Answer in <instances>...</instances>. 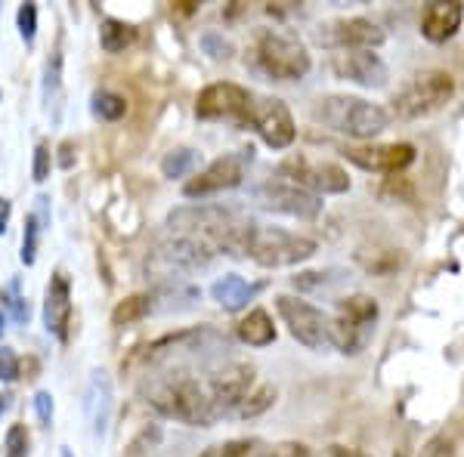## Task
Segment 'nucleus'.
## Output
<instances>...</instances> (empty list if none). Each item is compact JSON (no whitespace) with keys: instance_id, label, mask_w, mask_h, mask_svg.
<instances>
[{"instance_id":"1","label":"nucleus","mask_w":464,"mask_h":457,"mask_svg":"<svg viewBox=\"0 0 464 457\" xmlns=\"http://www.w3.org/2000/svg\"><path fill=\"white\" fill-rule=\"evenodd\" d=\"M143 395L159 414L186 426H214L220 421L205 374L198 377L196 368H159L143 386Z\"/></svg>"},{"instance_id":"2","label":"nucleus","mask_w":464,"mask_h":457,"mask_svg":"<svg viewBox=\"0 0 464 457\" xmlns=\"http://www.w3.org/2000/svg\"><path fill=\"white\" fill-rule=\"evenodd\" d=\"M319 251V244L297 232L279 229V226H260V223L248 220V226L242 229V235L236 238L229 257H242L264 269H282V266H297L306 263L313 253Z\"/></svg>"},{"instance_id":"3","label":"nucleus","mask_w":464,"mask_h":457,"mask_svg":"<svg viewBox=\"0 0 464 457\" xmlns=\"http://www.w3.org/2000/svg\"><path fill=\"white\" fill-rule=\"evenodd\" d=\"M313 121H319L322 127L334 133H343V137L353 139H372L378 133H384L391 127V111L378 102H369L362 96H319L310 109Z\"/></svg>"},{"instance_id":"4","label":"nucleus","mask_w":464,"mask_h":457,"mask_svg":"<svg viewBox=\"0 0 464 457\" xmlns=\"http://www.w3.org/2000/svg\"><path fill=\"white\" fill-rule=\"evenodd\" d=\"M245 226H248V220L223 205L177 207L168 216V232L196 238V242L211 247L214 253H232L236 238L242 235Z\"/></svg>"},{"instance_id":"5","label":"nucleus","mask_w":464,"mask_h":457,"mask_svg":"<svg viewBox=\"0 0 464 457\" xmlns=\"http://www.w3.org/2000/svg\"><path fill=\"white\" fill-rule=\"evenodd\" d=\"M254 62L257 69L273 81H304L310 74V53H306L304 41L282 28H260L257 41H254Z\"/></svg>"},{"instance_id":"6","label":"nucleus","mask_w":464,"mask_h":457,"mask_svg":"<svg viewBox=\"0 0 464 457\" xmlns=\"http://www.w3.org/2000/svg\"><path fill=\"white\" fill-rule=\"evenodd\" d=\"M455 96V78L443 69H424L415 71L411 78L393 93L391 109L402 121H415V118L433 115L446 106Z\"/></svg>"},{"instance_id":"7","label":"nucleus","mask_w":464,"mask_h":457,"mask_svg":"<svg viewBox=\"0 0 464 457\" xmlns=\"http://www.w3.org/2000/svg\"><path fill=\"white\" fill-rule=\"evenodd\" d=\"M378 321V303L369 294H350L338 303V312L332 316V347H338L343 356H356L365 349Z\"/></svg>"},{"instance_id":"8","label":"nucleus","mask_w":464,"mask_h":457,"mask_svg":"<svg viewBox=\"0 0 464 457\" xmlns=\"http://www.w3.org/2000/svg\"><path fill=\"white\" fill-rule=\"evenodd\" d=\"M205 386L211 393L217 414L236 417L238 405L257 386V371L245 362H217L214 368H205Z\"/></svg>"},{"instance_id":"9","label":"nucleus","mask_w":464,"mask_h":457,"mask_svg":"<svg viewBox=\"0 0 464 457\" xmlns=\"http://www.w3.org/2000/svg\"><path fill=\"white\" fill-rule=\"evenodd\" d=\"M276 309L288 325V334L297 343H304L306 349L322 352L325 347H332V316H325L319 306L306 303L301 297L279 294L276 297Z\"/></svg>"},{"instance_id":"10","label":"nucleus","mask_w":464,"mask_h":457,"mask_svg":"<svg viewBox=\"0 0 464 457\" xmlns=\"http://www.w3.org/2000/svg\"><path fill=\"white\" fill-rule=\"evenodd\" d=\"M217 253L208 244L196 242L189 235H177V232H168L159 244H155L152 257H149L146 269H152L155 275H168L174 279L170 272L183 275V272H198V269L211 266V260Z\"/></svg>"},{"instance_id":"11","label":"nucleus","mask_w":464,"mask_h":457,"mask_svg":"<svg viewBox=\"0 0 464 457\" xmlns=\"http://www.w3.org/2000/svg\"><path fill=\"white\" fill-rule=\"evenodd\" d=\"M279 174L285 176V183L301 186L310 195H341L350 189V176L341 164L319 161L310 155H288L279 164Z\"/></svg>"},{"instance_id":"12","label":"nucleus","mask_w":464,"mask_h":457,"mask_svg":"<svg viewBox=\"0 0 464 457\" xmlns=\"http://www.w3.org/2000/svg\"><path fill=\"white\" fill-rule=\"evenodd\" d=\"M251 161H254L251 148H236V152H229V155H223V158L208 164L198 176H192L189 183L183 186V195L186 198H208V195H220V192L236 189V186H242Z\"/></svg>"},{"instance_id":"13","label":"nucleus","mask_w":464,"mask_h":457,"mask_svg":"<svg viewBox=\"0 0 464 457\" xmlns=\"http://www.w3.org/2000/svg\"><path fill=\"white\" fill-rule=\"evenodd\" d=\"M319 47L325 50H378L384 43V28L372 19L362 16H350V19H332V22H322V25L313 32Z\"/></svg>"},{"instance_id":"14","label":"nucleus","mask_w":464,"mask_h":457,"mask_svg":"<svg viewBox=\"0 0 464 457\" xmlns=\"http://www.w3.org/2000/svg\"><path fill=\"white\" fill-rule=\"evenodd\" d=\"M245 127H251V130L257 133L269 148H288L297 137L295 118H291L285 102L276 100V96L254 93L248 118H245Z\"/></svg>"},{"instance_id":"15","label":"nucleus","mask_w":464,"mask_h":457,"mask_svg":"<svg viewBox=\"0 0 464 457\" xmlns=\"http://www.w3.org/2000/svg\"><path fill=\"white\" fill-rule=\"evenodd\" d=\"M254 93L248 87H238L232 81H217L208 84L196 100V115L201 121H232L245 127Z\"/></svg>"},{"instance_id":"16","label":"nucleus","mask_w":464,"mask_h":457,"mask_svg":"<svg viewBox=\"0 0 464 457\" xmlns=\"http://www.w3.org/2000/svg\"><path fill=\"white\" fill-rule=\"evenodd\" d=\"M254 201L269 214H285L297 216V220H316L322 214L319 195L304 192L301 186L285 183V179H266L254 189Z\"/></svg>"},{"instance_id":"17","label":"nucleus","mask_w":464,"mask_h":457,"mask_svg":"<svg viewBox=\"0 0 464 457\" xmlns=\"http://www.w3.org/2000/svg\"><path fill=\"white\" fill-rule=\"evenodd\" d=\"M332 71L334 78L350 81V84H359L365 90H381L391 81V71H387L384 59L375 50H341V53H332Z\"/></svg>"},{"instance_id":"18","label":"nucleus","mask_w":464,"mask_h":457,"mask_svg":"<svg viewBox=\"0 0 464 457\" xmlns=\"http://www.w3.org/2000/svg\"><path fill=\"white\" fill-rule=\"evenodd\" d=\"M44 328L53 334L59 343H69L72 328V281L63 269H56L44 290Z\"/></svg>"},{"instance_id":"19","label":"nucleus","mask_w":464,"mask_h":457,"mask_svg":"<svg viewBox=\"0 0 464 457\" xmlns=\"http://www.w3.org/2000/svg\"><path fill=\"white\" fill-rule=\"evenodd\" d=\"M350 161L372 174H400L415 161V146L409 142H391V146H350L343 148Z\"/></svg>"},{"instance_id":"20","label":"nucleus","mask_w":464,"mask_h":457,"mask_svg":"<svg viewBox=\"0 0 464 457\" xmlns=\"http://www.w3.org/2000/svg\"><path fill=\"white\" fill-rule=\"evenodd\" d=\"M111 408H115V393H111V380L106 371H93L87 384L84 395V411L90 421V433L93 439H106L109 436V424H111Z\"/></svg>"},{"instance_id":"21","label":"nucleus","mask_w":464,"mask_h":457,"mask_svg":"<svg viewBox=\"0 0 464 457\" xmlns=\"http://www.w3.org/2000/svg\"><path fill=\"white\" fill-rule=\"evenodd\" d=\"M461 16H464V6L459 0H437V4H428L421 13V34L428 37L430 43H446L449 37L461 28Z\"/></svg>"},{"instance_id":"22","label":"nucleus","mask_w":464,"mask_h":457,"mask_svg":"<svg viewBox=\"0 0 464 457\" xmlns=\"http://www.w3.org/2000/svg\"><path fill=\"white\" fill-rule=\"evenodd\" d=\"M260 290V284L245 281L242 275H223L211 284V297L223 306L227 312H238L248 306V300H254V294Z\"/></svg>"},{"instance_id":"23","label":"nucleus","mask_w":464,"mask_h":457,"mask_svg":"<svg viewBox=\"0 0 464 457\" xmlns=\"http://www.w3.org/2000/svg\"><path fill=\"white\" fill-rule=\"evenodd\" d=\"M236 334L242 343H248V347H269V343L276 340V325L273 319H269L266 309H251L248 316L236 325Z\"/></svg>"},{"instance_id":"24","label":"nucleus","mask_w":464,"mask_h":457,"mask_svg":"<svg viewBox=\"0 0 464 457\" xmlns=\"http://www.w3.org/2000/svg\"><path fill=\"white\" fill-rule=\"evenodd\" d=\"M137 43V28L130 25V22L124 19H115V16H106L100 25V47L106 50V53H124L127 47H133Z\"/></svg>"},{"instance_id":"25","label":"nucleus","mask_w":464,"mask_h":457,"mask_svg":"<svg viewBox=\"0 0 464 457\" xmlns=\"http://www.w3.org/2000/svg\"><path fill=\"white\" fill-rule=\"evenodd\" d=\"M152 306H155V300L149 297V294H133V297H127V300H121V303L115 306V309H111V325H115V328L133 325V321L146 319L149 312H152Z\"/></svg>"},{"instance_id":"26","label":"nucleus","mask_w":464,"mask_h":457,"mask_svg":"<svg viewBox=\"0 0 464 457\" xmlns=\"http://www.w3.org/2000/svg\"><path fill=\"white\" fill-rule=\"evenodd\" d=\"M0 309H4L13 321H16V325H28V319H32V309H28V300L22 297L19 279L6 281V288L0 290Z\"/></svg>"},{"instance_id":"27","label":"nucleus","mask_w":464,"mask_h":457,"mask_svg":"<svg viewBox=\"0 0 464 457\" xmlns=\"http://www.w3.org/2000/svg\"><path fill=\"white\" fill-rule=\"evenodd\" d=\"M90 109H93V115L100 121H121L127 115V100L121 93H115V90H100V93H93Z\"/></svg>"},{"instance_id":"28","label":"nucleus","mask_w":464,"mask_h":457,"mask_svg":"<svg viewBox=\"0 0 464 457\" xmlns=\"http://www.w3.org/2000/svg\"><path fill=\"white\" fill-rule=\"evenodd\" d=\"M264 448L266 445L260 439H229V442H220V445H211L198 457H260Z\"/></svg>"},{"instance_id":"29","label":"nucleus","mask_w":464,"mask_h":457,"mask_svg":"<svg viewBox=\"0 0 464 457\" xmlns=\"http://www.w3.org/2000/svg\"><path fill=\"white\" fill-rule=\"evenodd\" d=\"M59 93H63V50H53L47 59V69H44V102L50 106H56Z\"/></svg>"},{"instance_id":"30","label":"nucleus","mask_w":464,"mask_h":457,"mask_svg":"<svg viewBox=\"0 0 464 457\" xmlns=\"http://www.w3.org/2000/svg\"><path fill=\"white\" fill-rule=\"evenodd\" d=\"M198 164V155L192 148H174L161 158V174L168 179H179V176H189Z\"/></svg>"},{"instance_id":"31","label":"nucleus","mask_w":464,"mask_h":457,"mask_svg":"<svg viewBox=\"0 0 464 457\" xmlns=\"http://www.w3.org/2000/svg\"><path fill=\"white\" fill-rule=\"evenodd\" d=\"M276 402V386H269V384H257L254 386V393L245 399L242 405H238V411H236V417H257V414H264V411L269 408V405Z\"/></svg>"},{"instance_id":"32","label":"nucleus","mask_w":464,"mask_h":457,"mask_svg":"<svg viewBox=\"0 0 464 457\" xmlns=\"http://www.w3.org/2000/svg\"><path fill=\"white\" fill-rule=\"evenodd\" d=\"M41 223H37V216L34 214H28L25 216V229H22V251H19V257H22V263L25 266H34V260H37V251H41Z\"/></svg>"},{"instance_id":"33","label":"nucleus","mask_w":464,"mask_h":457,"mask_svg":"<svg viewBox=\"0 0 464 457\" xmlns=\"http://www.w3.org/2000/svg\"><path fill=\"white\" fill-rule=\"evenodd\" d=\"M343 281L341 269H325V272H301L291 279V284L301 290H313V288H328V284H338Z\"/></svg>"},{"instance_id":"34","label":"nucleus","mask_w":464,"mask_h":457,"mask_svg":"<svg viewBox=\"0 0 464 457\" xmlns=\"http://www.w3.org/2000/svg\"><path fill=\"white\" fill-rule=\"evenodd\" d=\"M16 28H19V37L25 41V47H32L34 37H37V6L34 4H22L16 10Z\"/></svg>"},{"instance_id":"35","label":"nucleus","mask_w":464,"mask_h":457,"mask_svg":"<svg viewBox=\"0 0 464 457\" xmlns=\"http://www.w3.org/2000/svg\"><path fill=\"white\" fill-rule=\"evenodd\" d=\"M4 457H28V430L22 424H13L4 436Z\"/></svg>"},{"instance_id":"36","label":"nucleus","mask_w":464,"mask_h":457,"mask_svg":"<svg viewBox=\"0 0 464 457\" xmlns=\"http://www.w3.org/2000/svg\"><path fill=\"white\" fill-rule=\"evenodd\" d=\"M19 374H22L19 356L10 347H4V343H0V384H16Z\"/></svg>"},{"instance_id":"37","label":"nucleus","mask_w":464,"mask_h":457,"mask_svg":"<svg viewBox=\"0 0 464 457\" xmlns=\"http://www.w3.org/2000/svg\"><path fill=\"white\" fill-rule=\"evenodd\" d=\"M50 167H53V152H50V142H37V148H34V164H32L34 183H47Z\"/></svg>"},{"instance_id":"38","label":"nucleus","mask_w":464,"mask_h":457,"mask_svg":"<svg viewBox=\"0 0 464 457\" xmlns=\"http://www.w3.org/2000/svg\"><path fill=\"white\" fill-rule=\"evenodd\" d=\"M421 457H455V436L452 433H437V436L421 448Z\"/></svg>"},{"instance_id":"39","label":"nucleus","mask_w":464,"mask_h":457,"mask_svg":"<svg viewBox=\"0 0 464 457\" xmlns=\"http://www.w3.org/2000/svg\"><path fill=\"white\" fill-rule=\"evenodd\" d=\"M260 457H316L310 452V445H301V442H279V445H266Z\"/></svg>"},{"instance_id":"40","label":"nucleus","mask_w":464,"mask_h":457,"mask_svg":"<svg viewBox=\"0 0 464 457\" xmlns=\"http://www.w3.org/2000/svg\"><path fill=\"white\" fill-rule=\"evenodd\" d=\"M34 411H37V421H41V426L53 424V395H50L47 389H41V393L34 395Z\"/></svg>"},{"instance_id":"41","label":"nucleus","mask_w":464,"mask_h":457,"mask_svg":"<svg viewBox=\"0 0 464 457\" xmlns=\"http://www.w3.org/2000/svg\"><path fill=\"white\" fill-rule=\"evenodd\" d=\"M37 223H41V229H47L50 226V198L47 195H41V198H37Z\"/></svg>"},{"instance_id":"42","label":"nucleus","mask_w":464,"mask_h":457,"mask_svg":"<svg viewBox=\"0 0 464 457\" xmlns=\"http://www.w3.org/2000/svg\"><path fill=\"white\" fill-rule=\"evenodd\" d=\"M325 457H369V454L359 452V448H350V445H332Z\"/></svg>"},{"instance_id":"43","label":"nucleus","mask_w":464,"mask_h":457,"mask_svg":"<svg viewBox=\"0 0 464 457\" xmlns=\"http://www.w3.org/2000/svg\"><path fill=\"white\" fill-rule=\"evenodd\" d=\"M10 214H13V205L0 195V235H6V229H10Z\"/></svg>"},{"instance_id":"44","label":"nucleus","mask_w":464,"mask_h":457,"mask_svg":"<svg viewBox=\"0 0 464 457\" xmlns=\"http://www.w3.org/2000/svg\"><path fill=\"white\" fill-rule=\"evenodd\" d=\"M69 146H72V142H65L63 152H69ZM63 167H72V155H63Z\"/></svg>"},{"instance_id":"45","label":"nucleus","mask_w":464,"mask_h":457,"mask_svg":"<svg viewBox=\"0 0 464 457\" xmlns=\"http://www.w3.org/2000/svg\"><path fill=\"white\" fill-rule=\"evenodd\" d=\"M6 399H10V395H4V393H0V414H4V411L10 408V402H6Z\"/></svg>"},{"instance_id":"46","label":"nucleus","mask_w":464,"mask_h":457,"mask_svg":"<svg viewBox=\"0 0 464 457\" xmlns=\"http://www.w3.org/2000/svg\"><path fill=\"white\" fill-rule=\"evenodd\" d=\"M4 321H6V312H4V309H0V334H4V331H6V325H4Z\"/></svg>"},{"instance_id":"47","label":"nucleus","mask_w":464,"mask_h":457,"mask_svg":"<svg viewBox=\"0 0 464 457\" xmlns=\"http://www.w3.org/2000/svg\"><path fill=\"white\" fill-rule=\"evenodd\" d=\"M59 457H74V454H72V448L63 445V448H59Z\"/></svg>"},{"instance_id":"48","label":"nucleus","mask_w":464,"mask_h":457,"mask_svg":"<svg viewBox=\"0 0 464 457\" xmlns=\"http://www.w3.org/2000/svg\"><path fill=\"white\" fill-rule=\"evenodd\" d=\"M393 457H406V454H402V452H396V454H393Z\"/></svg>"}]
</instances>
